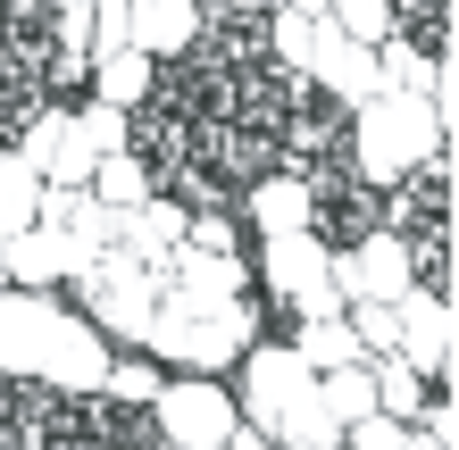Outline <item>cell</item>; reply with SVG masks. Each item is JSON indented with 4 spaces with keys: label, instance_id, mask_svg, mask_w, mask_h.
Segmentation results:
<instances>
[{
    "label": "cell",
    "instance_id": "1",
    "mask_svg": "<svg viewBox=\"0 0 459 450\" xmlns=\"http://www.w3.org/2000/svg\"><path fill=\"white\" fill-rule=\"evenodd\" d=\"M193 158H201V167H218L234 192H251V183H267V175L284 167L267 125H226V117H193Z\"/></svg>",
    "mask_w": 459,
    "mask_h": 450
},
{
    "label": "cell",
    "instance_id": "2",
    "mask_svg": "<svg viewBox=\"0 0 459 450\" xmlns=\"http://www.w3.org/2000/svg\"><path fill=\"white\" fill-rule=\"evenodd\" d=\"M126 150L151 167V183L168 175V167H184L193 158V117H176V109H159V100H143L134 109V125H126Z\"/></svg>",
    "mask_w": 459,
    "mask_h": 450
},
{
    "label": "cell",
    "instance_id": "3",
    "mask_svg": "<svg viewBox=\"0 0 459 450\" xmlns=\"http://www.w3.org/2000/svg\"><path fill=\"white\" fill-rule=\"evenodd\" d=\"M201 42V0H143L134 9V50L143 59H184Z\"/></svg>",
    "mask_w": 459,
    "mask_h": 450
},
{
    "label": "cell",
    "instance_id": "4",
    "mask_svg": "<svg viewBox=\"0 0 459 450\" xmlns=\"http://www.w3.org/2000/svg\"><path fill=\"white\" fill-rule=\"evenodd\" d=\"M301 392H309V359H292V351H259L251 359V417L284 426V417L301 409Z\"/></svg>",
    "mask_w": 459,
    "mask_h": 450
},
{
    "label": "cell",
    "instance_id": "5",
    "mask_svg": "<svg viewBox=\"0 0 459 450\" xmlns=\"http://www.w3.org/2000/svg\"><path fill=\"white\" fill-rule=\"evenodd\" d=\"M75 434H100V442H151L159 417H143V401H75Z\"/></svg>",
    "mask_w": 459,
    "mask_h": 450
},
{
    "label": "cell",
    "instance_id": "6",
    "mask_svg": "<svg viewBox=\"0 0 459 450\" xmlns=\"http://www.w3.org/2000/svg\"><path fill=\"white\" fill-rule=\"evenodd\" d=\"M92 183H100V200H109V208H134V200H151V192H159L151 167H143L134 150H100V158H92Z\"/></svg>",
    "mask_w": 459,
    "mask_h": 450
},
{
    "label": "cell",
    "instance_id": "7",
    "mask_svg": "<svg viewBox=\"0 0 459 450\" xmlns=\"http://www.w3.org/2000/svg\"><path fill=\"white\" fill-rule=\"evenodd\" d=\"M168 426L176 434H218L226 426V401H218V392H201V384H184L176 401H168Z\"/></svg>",
    "mask_w": 459,
    "mask_h": 450
},
{
    "label": "cell",
    "instance_id": "8",
    "mask_svg": "<svg viewBox=\"0 0 459 450\" xmlns=\"http://www.w3.org/2000/svg\"><path fill=\"white\" fill-rule=\"evenodd\" d=\"M326 17L342 25V34H359V42H385L393 34V0H326Z\"/></svg>",
    "mask_w": 459,
    "mask_h": 450
},
{
    "label": "cell",
    "instance_id": "9",
    "mask_svg": "<svg viewBox=\"0 0 459 450\" xmlns=\"http://www.w3.org/2000/svg\"><path fill=\"white\" fill-rule=\"evenodd\" d=\"M317 401H326L334 417H359V409H376V392H368V376H359V367H326V384H317Z\"/></svg>",
    "mask_w": 459,
    "mask_h": 450
},
{
    "label": "cell",
    "instance_id": "10",
    "mask_svg": "<svg viewBox=\"0 0 459 450\" xmlns=\"http://www.w3.org/2000/svg\"><path fill=\"white\" fill-rule=\"evenodd\" d=\"M301 359H317V367H342V359H359V334H351V326H334V317L317 309V326H309V342H301Z\"/></svg>",
    "mask_w": 459,
    "mask_h": 450
},
{
    "label": "cell",
    "instance_id": "11",
    "mask_svg": "<svg viewBox=\"0 0 459 450\" xmlns=\"http://www.w3.org/2000/svg\"><path fill=\"white\" fill-rule=\"evenodd\" d=\"M426 401H435V384H426L410 359H393V367H385V409H393V417H418Z\"/></svg>",
    "mask_w": 459,
    "mask_h": 450
},
{
    "label": "cell",
    "instance_id": "12",
    "mask_svg": "<svg viewBox=\"0 0 459 450\" xmlns=\"http://www.w3.org/2000/svg\"><path fill=\"white\" fill-rule=\"evenodd\" d=\"M25 217H34V167L0 158V225H25Z\"/></svg>",
    "mask_w": 459,
    "mask_h": 450
},
{
    "label": "cell",
    "instance_id": "13",
    "mask_svg": "<svg viewBox=\"0 0 459 450\" xmlns=\"http://www.w3.org/2000/svg\"><path fill=\"white\" fill-rule=\"evenodd\" d=\"M109 384H117V401H159V392H168V384H159V367H151V359H126V367H117Z\"/></svg>",
    "mask_w": 459,
    "mask_h": 450
},
{
    "label": "cell",
    "instance_id": "14",
    "mask_svg": "<svg viewBox=\"0 0 459 450\" xmlns=\"http://www.w3.org/2000/svg\"><path fill=\"white\" fill-rule=\"evenodd\" d=\"M0 25H9V34H42V25H50V0H0Z\"/></svg>",
    "mask_w": 459,
    "mask_h": 450
},
{
    "label": "cell",
    "instance_id": "15",
    "mask_svg": "<svg viewBox=\"0 0 459 450\" xmlns=\"http://www.w3.org/2000/svg\"><path fill=\"white\" fill-rule=\"evenodd\" d=\"M201 9H234V17H276L284 0H201Z\"/></svg>",
    "mask_w": 459,
    "mask_h": 450
},
{
    "label": "cell",
    "instance_id": "16",
    "mask_svg": "<svg viewBox=\"0 0 459 450\" xmlns=\"http://www.w3.org/2000/svg\"><path fill=\"white\" fill-rule=\"evenodd\" d=\"M0 267H9V250H0Z\"/></svg>",
    "mask_w": 459,
    "mask_h": 450
}]
</instances>
